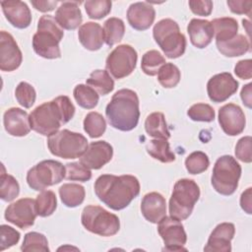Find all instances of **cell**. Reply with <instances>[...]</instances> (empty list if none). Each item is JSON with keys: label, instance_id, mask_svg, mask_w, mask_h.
<instances>
[{"label": "cell", "instance_id": "obj_3", "mask_svg": "<svg viewBox=\"0 0 252 252\" xmlns=\"http://www.w3.org/2000/svg\"><path fill=\"white\" fill-rule=\"evenodd\" d=\"M105 116L110 126L117 130L127 132L136 128L140 118L136 92L129 89L117 91L106 105Z\"/></svg>", "mask_w": 252, "mask_h": 252}, {"label": "cell", "instance_id": "obj_19", "mask_svg": "<svg viewBox=\"0 0 252 252\" xmlns=\"http://www.w3.org/2000/svg\"><path fill=\"white\" fill-rule=\"evenodd\" d=\"M1 8L7 21L17 29H26L32 23V13L29 6L20 0L1 1Z\"/></svg>", "mask_w": 252, "mask_h": 252}, {"label": "cell", "instance_id": "obj_11", "mask_svg": "<svg viewBox=\"0 0 252 252\" xmlns=\"http://www.w3.org/2000/svg\"><path fill=\"white\" fill-rule=\"evenodd\" d=\"M138 53L129 44H121L115 47L107 56L105 68L115 79H123L129 76L136 68Z\"/></svg>", "mask_w": 252, "mask_h": 252}, {"label": "cell", "instance_id": "obj_44", "mask_svg": "<svg viewBox=\"0 0 252 252\" xmlns=\"http://www.w3.org/2000/svg\"><path fill=\"white\" fill-rule=\"evenodd\" d=\"M65 178L71 181L87 182L92 178V171L81 162H68L65 165Z\"/></svg>", "mask_w": 252, "mask_h": 252}, {"label": "cell", "instance_id": "obj_23", "mask_svg": "<svg viewBox=\"0 0 252 252\" xmlns=\"http://www.w3.org/2000/svg\"><path fill=\"white\" fill-rule=\"evenodd\" d=\"M141 212L148 221L158 223L166 216V201L164 197L158 192L146 194L141 202Z\"/></svg>", "mask_w": 252, "mask_h": 252}, {"label": "cell", "instance_id": "obj_29", "mask_svg": "<svg viewBox=\"0 0 252 252\" xmlns=\"http://www.w3.org/2000/svg\"><path fill=\"white\" fill-rule=\"evenodd\" d=\"M59 196L63 205L68 208H75L84 202L86 192L80 184L65 183L59 188Z\"/></svg>", "mask_w": 252, "mask_h": 252}, {"label": "cell", "instance_id": "obj_10", "mask_svg": "<svg viewBox=\"0 0 252 252\" xmlns=\"http://www.w3.org/2000/svg\"><path fill=\"white\" fill-rule=\"evenodd\" d=\"M66 174L65 166L54 159H45L32 166L27 173L28 185L34 191L60 183Z\"/></svg>", "mask_w": 252, "mask_h": 252}, {"label": "cell", "instance_id": "obj_31", "mask_svg": "<svg viewBox=\"0 0 252 252\" xmlns=\"http://www.w3.org/2000/svg\"><path fill=\"white\" fill-rule=\"evenodd\" d=\"M146 150L152 158L163 163H168L175 160V155L171 152L169 143L165 139L151 140L147 144Z\"/></svg>", "mask_w": 252, "mask_h": 252}, {"label": "cell", "instance_id": "obj_21", "mask_svg": "<svg viewBox=\"0 0 252 252\" xmlns=\"http://www.w3.org/2000/svg\"><path fill=\"white\" fill-rule=\"evenodd\" d=\"M3 123L6 132L15 137H24L31 131L30 115L19 107L7 109L3 116Z\"/></svg>", "mask_w": 252, "mask_h": 252}, {"label": "cell", "instance_id": "obj_26", "mask_svg": "<svg viewBox=\"0 0 252 252\" xmlns=\"http://www.w3.org/2000/svg\"><path fill=\"white\" fill-rule=\"evenodd\" d=\"M216 45L218 50L226 57L241 56L250 49L249 38L241 33H237L233 38L225 41H216Z\"/></svg>", "mask_w": 252, "mask_h": 252}, {"label": "cell", "instance_id": "obj_49", "mask_svg": "<svg viewBox=\"0 0 252 252\" xmlns=\"http://www.w3.org/2000/svg\"><path fill=\"white\" fill-rule=\"evenodd\" d=\"M235 75L242 80H249L252 77V61L251 59L240 60L234 67Z\"/></svg>", "mask_w": 252, "mask_h": 252}, {"label": "cell", "instance_id": "obj_42", "mask_svg": "<svg viewBox=\"0 0 252 252\" xmlns=\"http://www.w3.org/2000/svg\"><path fill=\"white\" fill-rule=\"evenodd\" d=\"M15 96L20 105L25 108H31L35 101L36 93L31 84L27 82H21L16 87Z\"/></svg>", "mask_w": 252, "mask_h": 252}, {"label": "cell", "instance_id": "obj_40", "mask_svg": "<svg viewBox=\"0 0 252 252\" xmlns=\"http://www.w3.org/2000/svg\"><path fill=\"white\" fill-rule=\"evenodd\" d=\"M209 165L208 156L201 151L191 153L185 159V167L190 174H200L207 170Z\"/></svg>", "mask_w": 252, "mask_h": 252}, {"label": "cell", "instance_id": "obj_45", "mask_svg": "<svg viewBox=\"0 0 252 252\" xmlns=\"http://www.w3.org/2000/svg\"><path fill=\"white\" fill-rule=\"evenodd\" d=\"M20 232L7 224L0 226V250L4 251L14 245L20 240Z\"/></svg>", "mask_w": 252, "mask_h": 252}, {"label": "cell", "instance_id": "obj_7", "mask_svg": "<svg viewBox=\"0 0 252 252\" xmlns=\"http://www.w3.org/2000/svg\"><path fill=\"white\" fill-rule=\"evenodd\" d=\"M240 176V164L233 157L225 155L220 157L215 162L211 182L219 194L229 196L235 192Z\"/></svg>", "mask_w": 252, "mask_h": 252}, {"label": "cell", "instance_id": "obj_4", "mask_svg": "<svg viewBox=\"0 0 252 252\" xmlns=\"http://www.w3.org/2000/svg\"><path fill=\"white\" fill-rule=\"evenodd\" d=\"M64 36L63 29L51 15H43L37 23V32L32 36L34 52L45 59L61 57L59 42Z\"/></svg>", "mask_w": 252, "mask_h": 252}, {"label": "cell", "instance_id": "obj_24", "mask_svg": "<svg viewBox=\"0 0 252 252\" xmlns=\"http://www.w3.org/2000/svg\"><path fill=\"white\" fill-rule=\"evenodd\" d=\"M187 32L191 43L200 49L207 47L215 35L212 23L202 19H192L187 26Z\"/></svg>", "mask_w": 252, "mask_h": 252}, {"label": "cell", "instance_id": "obj_2", "mask_svg": "<svg viewBox=\"0 0 252 252\" xmlns=\"http://www.w3.org/2000/svg\"><path fill=\"white\" fill-rule=\"evenodd\" d=\"M75 106L67 95H59L51 101L36 106L30 114L31 128L43 136L56 133L75 114Z\"/></svg>", "mask_w": 252, "mask_h": 252}, {"label": "cell", "instance_id": "obj_5", "mask_svg": "<svg viewBox=\"0 0 252 252\" xmlns=\"http://www.w3.org/2000/svg\"><path fill=\"white\" fill-rule=\"evenodd\" d=\"M199 197L200 188L194 180L188 178L177 180L169 199L168 209L170 217L179 220L188 219Z\"/></svg>", "mask_w": 252, "mask_h": 252}, {"label": "cell", "instance_id": "obj_47", "mask_svg": "<svg viewBox=\"0 0 252 252\" xmlns=\"http://www.w3.org/2000/svg\"><path fill=\"white\" fill-rule=\"evenodd\" d=\"M190 10L198 16H210L213 10V2L211 0H190L188 2Z\"/></svg>", "mask_w": 252, "mask_h": 252}, {"label": "cell", "instance_id": "obj_38", "mask_svg": "<svg viewBox=\"0 0 252 252\" xmlns=\"http://www.w3.org/2000/svg\"><path fill=\"white\" fill-rule=\"evenodd\" d=\"M165 58L158 50L147 51L141 61L142 71L148 76H156L159 68L165 64Z\"/></svg>", "mask_w": 252, "mask_h": 252}, {"label": "cell", "instance_id": "obj_15", "mask_svg": "<svg viewBox=\"0 0 252 252\" xmlns=\"http://www.w3.org/2000/svg\"><path fill=\"white\" fill-rule=\"evenodd\" d=\"M219 123L226 135L237 136L245 128V114L239 105L227 103L219 110Z\"/></svg>", "mask_w": 252, "mask_h": 252}, {"label": "cell", "instance_id": "obj_20", "mask_svg": "<svg viewBox=\"0 0 252 252\" xmlns=\"http://www.w3.org/2000/svg\"><path fill=\"white\" fill-rule=\"evenodd\" d=\"M156 19L155 8L149 2H136L129 6L127 10V20L129 25L137 31H146Z\"/></svg>", "mask_w": 252, "mask_h": 252}, {"label": "cell", "instance_id": "obj_51", "mask_svg": "<svg viewBox=\"0 0 252 252\" xmlns=\"http://www.w3.org/2000/svg\"><path fill=\"white\" fill-rule=\"evenodd\" d=\"M251 191H252V188L249 187L247 188L244 192H242L241 196H240V206H241V209L247 213L248 215H251L252 214V201H251Z\"/></svg>", "mask_w": 252, "mask_h": 252}, {"label": "cell", "instance_id": "obj_41", "mask_svg": "<svg viewBox=\"0 0 252 252\" xmlns=\"http://www.w3.org/2000/svg\"><path fill=\"white\" fill-rule=\"evenodd\" d=\"M84 6L89 18L100 20L110 13L112 3L109 0H88Z\"/></svg>", "mask_w": 252, "mask_h": 252}, {"label": "cell", "instance_id": "obj_33", "mask_svg": "<svg viewBox=\"0 0 252 252\" xmlns=\"http://www.w3.org/2000/svg\"><path fill=\"white\" fill-rule=\"evenodd\" d=\"M73 94L78 105L85 109H93L98 103V94L87 85H77L74 88Z\"/></svg>", "mask_w": 252, "mask_h": 252}, {"label": "cell", "instance_id": "obj_25", "mask_svg": "<svg viewBox=\"0 0 252 252\" xmlns=\"http://www.w3.org/2000/svg\"><path fill=\"white\" fill-rule=\"evenodd\" d=\"M78 37L81 44L88 50H98L104 42V33L101 26L94 22H87L79 28Z\"/></svg>", "mask_w": 252, "mask_h": 252}, {"label": "cell", "instance_id": "obj_13", "mask_svg": "<svg viewBox=\"0 0 252 252\" xmlns=\"http://www.w3.org/2000/svg\"><path fill=\"white\" fill-rule=\"evenodd\" d=\"M36 216L35 200L32 198H22L10 204L4 215L6 220L22 229L33 225Z\"/></svg>", "mask_w": 252, "mask_h": 252}, {"label": "cell", "instance_id": "obj_17", "mask_svg": "<svg viewBox=\"0 0 252 252\" xmlns=\"http://www.w3.org/2000/svg\"><path fill=\"white\" fill-rule=\"evenodd\" d=\"M113 157V148L105 141L92 142L83 156L80 162L90 169H99L111 160Z\"/></svg>", "mask_w": 252, "mask_h": 252}, {"label": "cell", "instance_id": "obj_27", "mask_svg": "<svg viewBox=\"0 0 252 252\" xmlns=\"http://www.w3.org/2000/svg\"><path fill=\"white\" fill-rule=\"evenodd\" d=\"M145 130L149 136L156 139L167 140L170 138V132L167 128L164 115L161 112H153L147 116Z\"/></svg>", "mask_w": 252, "mask_h": 252}, {"label": "cell", "instance_id": "obj_34", "mask_svg": "<svg viewBox=\"0 0 252 252\" xmlns=\"http://www.w3.org/2000/svg\"><path fill=\"white\" fill-rule=\"evenodd\" d=\"M57 208V198L53 191L43 190L36 196L35 209L37 216L46 218L51 216Z\"/></svg>", "mask_w": 252, "mask_h": 252}, {"label": "cell", "instance_id": "obj_37", "mask_svg": "<svg viewBox=\"0 0 252 252\" xmlns=\"http://www.w3.org/2000/svg\"><path fill=\"white\" fill-rule=\"evenodd\" d=\"M181 74L176 65L170 62L163 64L158 72V81L165 89H171L180 82Z\"/></svg>", "mask_w": 252, "mask_h": 252}, {"label": "cell", "instance_id": "obj_43", "mask_svg": "<svg viewBox=\"0 0 252 252\" xmlns=\"http://www.w3.org/2000/svg\"><path fill=\"white\" fill-rule=\"evenodd\" d=\"M187 115L193 121L212 122L215 120V110L207 103H195L188 110Z\"/></svg>", "mask_w": 252, "mask_h": 252}, {"label": "cell", "instance_id": "obj_52", "mask_svg": "<svg viewBox=\"0 0 252 252\" xmlns=\"http://www.w3.org/2000/svg\"><path fill=\"white\" fill-rule=\"evenodd\" d=\"M251 88H252V84L249 83L247 85H245L240 93V97L241 100L243 102V104L245 106H247L248 108L252 107V92H251Z\"/></svg>", "mask_w": 252, "mask_h": 252}, {"label": "cell", "instance_id": "obj_9", "mask_svg": "<svg viewBox=\"0 0 252 252\" xmlns=\"http://www.w3.org/2000/svg\"><path fill=\"white\" fill-rule=\"evenodd\" d=\"M81 222L90 232L104 237L115 235L120 229V220L116 215L94 205L83 209Z\"/></svg>", "mask_w": 252, "mask_h": 252}, {"label": "cell", "instance_id": "obj_35", "mask_svg": "<svg viewBox=\"0 0 252 252\" xmlns=\"http://www.w3.org/2000/svg\"><path fill=\"white\" fill-rule=\"evenodd\" d=\"M84 130L93 139L99 138L106 129V122L103 116L95 111L89 112L84 119Z\"/></svg>", "mask_w": 252, "mask_h": 252}, {"label": "cell", "instance_id": "obj_12", "mask_svg": "<svg viewBox=\"0 0 252 252\" xmlns=\"http://www.w3.org/2000/svg\"><path fill=\"white\" fill-rule=\"evenodd\" d=\"M158 232L164 243L163 250H186L184 245L186 244L187 241V235L184 226L179 220L165 216L158 221Z\"/></svg>", "mask_w": 252, "mask_h": 252}, {"label": "cell", "instance_id": "obj_22", "mask_svg": "<svg viewBox=\"0 0 252 252\" xmlns=\"http://www.w3.org/2000/svg\"><path fill=\"white\" fill-rule=\"evenodd\" d=\"M81 1H64L55 12V20L57 24L64 30L73 31L82 24L83 17L79 5Z\"/></svg>", "mask_w": 252, "mask_h": 252}, {"label": "cell", "instance_id": "obj_30", "mask_svg": "<svg viewBox=\"0 0 252 252\" xmlns=\"http://www.w3.org/2000/svg\"><path fill=\"white\" fill-rule=\"evenodd\" d=\"M86 83L100 95H106L114 89V81L105 70L93 71Z\"/></svg>", "mask_w": 252, "mask_h": 252}, {"label": "cell", "instance_id": "obj_8", "mask_svg": "<svg viewBox=\"0 0 252 252\" xmlns=\"http://www.w3.org/2000/svg\"><path fill=\"white\" fill-rule=\"evenodd\" d=\"M88 146V140L84 135L67 129L57 131L47 139L49 152L55 157L66 159L81 158Z\"/></svg>", "mask_w": 252, "mask_h": 252}, {"label": "cell", "instance_id": "obj_14", "mask_svg": "<svg viewBox=\"0 0 252 252\" xmlns=\"http://www.w3.org/2000/svg\"><path fill=\"white\" fill-rule=\"evenodd\" d=\"M238 90V82L228 72H222L210 78L207 83L209 98L216 103L223 102Z\"/></svg>", "mask_w": 252, "mask_h": 252}, {"label": "cell", "instance_id": "obj_6", "mask_svg": "<svg viewBox=\"0 0 252 252\" xmlns=\"http://www.w3.org/2000/svg\"><path fill=\"white\" fill-rule=\"evenodd\" d=\"M153 35L167 58L174 59L184 54L186 38L181 33L178 24L172 19L158 21L153 29Z\"/></svg>", "mask_w": 252, "mask_h": 252}, {"label": "cell", "instance_id": "obj_1", "mask_svg": "<svg viewBox=\"0 0 252 252\" xmlns=\"http://www.w3.org/2000/svg\"><path fill=\"white\" fill-rule=\"evenodd\" d=\"M96 197L108 208L120 211L140 193V182L137 177L130 174L113 175L102 174L98 176L94 185Z\"/></svg>", "mask_w": 252, "mask_h": 252}, {"label": "cell", "instance_id": "obj_46", "mask_svg": "<svg viewBox=\"0 0 252 252\" xmlns=\"http://www.w3.org/2000/svg\"><path fill=\"white\" fill-rule=\"evenodd\" d=\"M251 146H252V138L250 136H245L239 139L235 146L236 158L243 162L250 163L252 161Z\"/></svg>", "mask_w": 252, "mask_h": 252}, {"label": "cell", "instance_id": "obj_28", "mask_svg": "<svg viewBox=\"0 0 252 252\" xmlns=\"http://www.w3.org/2000/svg\"><path fill=\"white\" fill-rule=\"evenodd\" d=\"M211 23L214 29V34H216V41L218 42L231 39L237 34L238 24L233 18H218L214 19Z\"/></svg>", "mask_w": 252, "mask_h": 252}, {"label": "cell", "instance_id": "obj_48", "mask_svg": "<svg viewBox=\"0 0 252 252\" xmlns=\"http://www.w3.org/2000/svg\"><path fill=\"white\" fill-rule=\"evenodd\" d=\"M229 10L237 15L246 14L248 17H251V8L252 1L250 0H228L226 2Z\"/></svg>", "mask_w": 252, "mask_h": 252}, {"label": "cell", "instance_id": "obj_16", "mask_svg": "<svg viewBox=\"0 0 252 252\" xmlns=\"http://www.w3.org/2000/svg\"><path fill=\"white\" fill-rule=\"evenodd\" d=\"M23 61L20 50L13 35L5 31L0 32V69L4 72H12L20 67Z\"/></svg>", "mask_w": 252, "mask_h": 252}, {"label": "cell", "instance_id": "obj_39", "mask_svg": "<svg viewBox=\"0 0 252 252\" xmlns=\"http://www.w3.org/2000/svg\"><path fill=\"white\" fill-rule=\"evenodd\" d=\"M21 250L24 252H31V251L49 252L47 238L45 237L44 234L36 231L28 232L24 237Z\"/></svg>", "mask_w": 252, "mask_h": 252}, {"label": "cell", "instance_id": "obj_36", "mask_svg": "<svg viewBox=\"0 0 252 252\" xmlns=\"http://www.w3.org/2000/svg\"><path fill=\"white\" fill-rule=\"evenodd\" d=\"M2 169L3 171L0 176V198L4 202H11L18 197L20 193V185L14 176L5 172L3 164Z\"/></svg>", "mask_w": 252, "mask_h": 252}, {"label": "cell", "instance_id": "obj_50", "mask_svg": "<svg viewBox=\"0 0 252 252\" xmlns=\"http://www.w3.org/2000/svg\"><path fill=\"white\" fill-rule=\"evenodd\" d=\"M32 5L39 12L45 13L53 11L57 6L58 1H47V0H32Z\"/></svg>", "mask_w": 252, "mask_h": 252}, {"label": "cell", "instance_id": "obj_32", "mask_svg": "<svg viewBox=\"0 0 252 252\" xmlns=\"http://www.w3.org/2000/svg\"><path fill=\"white\" fill-rule=\"evenodd\" d=\"M104 42L108 46H113L114 44L120 42L125 33L124 22L119 18H109L104 22L103 25Z\"/></svg>", "mask_w": 252, "mask_h": 252}, {"label": "cell", "instance_id": "obj_18", "mask_svg": "<svg viewBox=\"0 0 252 252\" xmlns=\"http://www.w3.org/2000/svg\"><path fill=\"white\" fill-rule=\"evenodd\" d=\"M235 233V226L231 222H221L211 232L204 251L230 252L231 240Z\"/></svg>", "mask_w": 252, "mask_h": 252}]
</instances>
